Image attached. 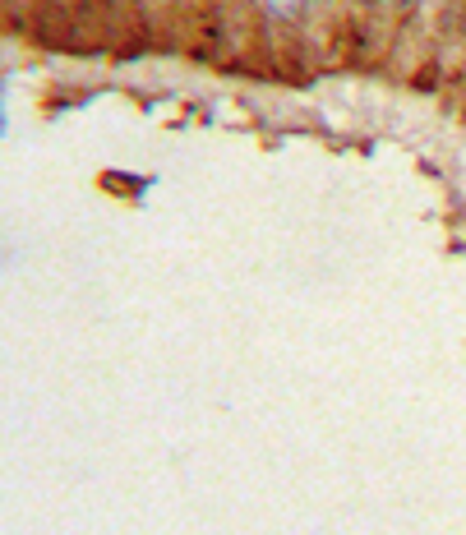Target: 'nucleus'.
<instances>
[{
	"mask_svg": "<svg viewBox=\"0 0 466 535\" xmlns=\"http://www.w3.org/2000/svg\"><path fill=\"white\" fill-rule=\"evenodd\" d=\"M393 5H402V0H393Z\"/></svg>",
	"mask_w": 466,
	"mask_h": 535,
	"instance_id": "obj_2",
	"label": "nucleus"
},
{
	"mask_svg": "<svg viewBox=\"0 0 466 535\" xmlns=\"http://www.w3.org/2000/svg\"><path fill=\"white\" fill-rule=\"evenodd\" d=\"M314 5H328V0H314Z\"/></svg>",
	"mask_w": 466,
	"mask_h": 535,
	"instance_id": "obj_1",
	"label": "nucleus"
}]
</instances>
